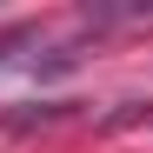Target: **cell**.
Segmentation results:
<instances>
[{
    "mask_svg": "<svg viewBox=\"0 0 153 153\" xmlns=\"http://www.w3.org/2000/svg\"><path fill=\"white\" fill-rule=\"evenodd\" d=\"M20 40H27V33H20V27H7V33H0V60H7V53H13Z\"/></svg>",
    "mask_w": 153,
    "mask_h": 153,
    "instance_id": "1",
    "label": "cell"
}]
</instances>
